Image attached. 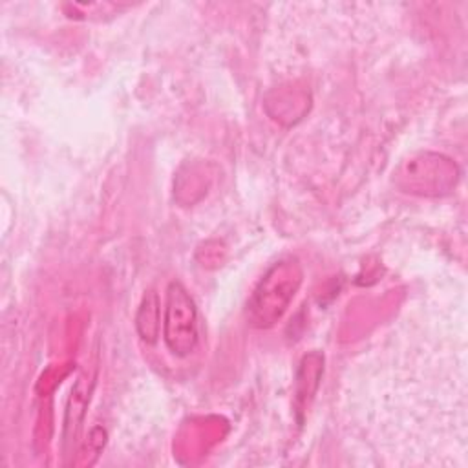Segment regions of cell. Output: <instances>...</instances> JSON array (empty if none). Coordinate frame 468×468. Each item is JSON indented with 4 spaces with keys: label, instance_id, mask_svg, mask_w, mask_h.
Returning <instances> with one entry per match:
<instances>
[{
    "label": "cell",
    "instance_id": "3957f363",
    "mask_svg": "<svg viewBox=\"0 0 468 468\" xmlns=\"http://www.w3.org/2000/svg\"><path fill=\"white\" fill-rule=\"evenodd\" d=\"M457 181V166L439 154H420L408 159L397 172L402 190L419 196H441L450 192Z\"/></svg>",
    "mask_w": 468,
    "mask_h": 468
},
{
    "label": "cell",
    "instance_id": "277c9868",
    "mask_svg": "<svg viewBox=\"0 0 468 468\" xmlns=\"http://www.w3.org/2000/svg\"><path fill=\"white\" fill-rule=\"evenodd\" d=\"M135 325L144 342L154 344L157 340L161 322H159V298L154 291H148L143 296V302L135 316Z\"/></svg>",
    "mask_w": 468,
    "mask_h": 468
},
{
    "label": "cell",
    "instance_id": "7a4b0ae2",
    "mask_svg": "<svg viewBox=\"0 0 468 468\" xmlns=\"http://www.w3.org/2000/svg\"><path fill=\"white\" fill-rule=\"evenodd\" d=\"M163 336L176 356L190 355L199 340L196 303L179 282H172L166 289Z\"/></svg>",
    "mask_w": 468,
    "mask_h": 468
},
{
    "label": "cell",
    "instance_id": "6da1fadb",
    "mask_svg": "<svg viewBox=\"0 0 468 468\" xmlns=\"http://www.w3.org/2000/svg\"><path fill=\"white\" fill-rule=\"evenodd\" d=\"M300 285V271L294 263H278L261 280L249 303L252 324L260 327L272 325L287 309L294 291Z\"/></svg>",
    "mask_w": 468,
    "mask_h": 468
}]
</instances>
